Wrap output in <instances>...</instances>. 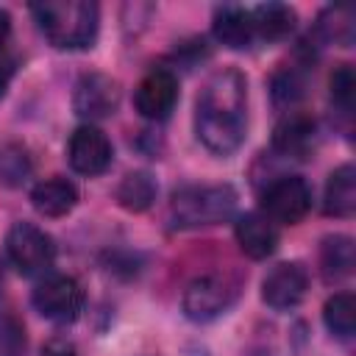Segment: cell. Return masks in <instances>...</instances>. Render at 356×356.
Wrapping results in <instances>:
<instances>
[{
	"mask_svg": "<svg viewBox=\"0 0 356 356\" xmlns=\"http://www.w3.org/2000/svg\"><path fill=\"white\" fill-rule=\"evenodd\" d=\"M248 131V81L228 67L214 72L200 89L195 108V134L214 156H231L242 147Z\"/></svg>",
	"mask_w": 356,
	"mask_h": 356,
	"instance_id": "cell-1",
	"label": "cell"
},
{
	"mask_svg": "<svg viewBox=\"0 0 356 356\" xmlns=\"http://www.w3.org/2000/svg\"><path fill=\"white\" fill-rule=\"evenodd\" d=\"M31 14L44 39L58 50H83L97 39L100 8L86 0H58L31 6Z\"/></svg>",
	"mask_w": 356,
	"mask_h": 356,
	"instance_id": "cell-2",
	"label": "cell"
},
{
	"mask_svg": "<svg viewBox=\"0 0 356 356\" xmlns=\"http://www.w3.org/2000/svg\"><path fill=\"white\" fill-rule=\"evenodd\" d=\"M236 211V192L228 184L181 186L172 192L170 217L175 228H200L231 220Z\"/></svg>",
	"mask_w": 356,
	"mask_h": 356,
	"instance_id": "cell-3",
	"label": "cell"
},
{
	"mask_svg": "<svg viewBox=\"0 0 356 356\" xmlns=\"http://www.w3.org/2000/svg\"><path fill=\"white\" fill-rule=\"evenodd\" d=\"M6 259L19 275H47L56 261V245L33 222H14L6 234Z\"/></svg>",
	"mask_w": 356,
	"mask_h": 356,
	"instance_id": "cell-4",
	"label": "cell"
},
{
	"mask_svg": "<svg viewBox=\"0 0 356 356\" xmlns=\"http://www.w3.org/2000/svg\"><path fill=\"white\" fill-rule=\"evenodd\" d=\"M31 303L33 309L50 320V323H72L78 320L81 309H83V289L72 275L64 273H47L39 278V284L31 292Z\"/></svg>",
	"mask_w": 356,
	"mask_h": 356,
	"instance_id": "cell-5",
	"label": "cell"
},
{
	"mask_svg": "<svg viewBox=\"0 0 356 356\" xmlns=\"http://www.w3.org/2000/svg\"><path fill=\"white\" fill-rule=\"evenodd\" d=\"M312 209V186L300 175H281L261 192V214L270 222L295 225Z\"/></svg>",
	"mask_w": 356,
	"mask_h": 356,
	"instance_id": "cell-6",
	"label": "cell"
},
{
	"mask_svg": "<svg viewBox=\"0 0 356 356\" xmlns=\"http://www.w3.org/2000/svg\"><path fill=\"white\" fill-rule=\"evenodd\" d=\"M234 300H236V284L225 275L206 273L189 281L181 298V309L192 323H209L220 317L225 309H231Z\"/></svg>",
	"mask_w": 356,
	"mask_h": 356,
	"instance_id": "cell-7",
	"label": "cell"
},
{
	"mask_svg": "<svg viewBox=\"0 0 356 356\" xmlns=\"http://www.w3.org/2000/svg\"><path fill=\"white\" fill-rule=\"evenodd\" d=\"M111 156H114V150H111L108 136L92 122L78 125L67 142V161L78 175L92 178V175L106 172L111 164Z\"/></svg>",
	"mask_w": 356,
	"mask_h": 356,
	"instance_id": "cell-8",
	"label": "cell"
},
{
	"mask_svg": "<svg viewBox=\"0 0 356 356\" xmlns=\"http://www.w3.org/2000/svg\"><path fill=\"white\" fill-rule=\"evenodd\" d=\"M178 103V78L167 67H153L134 92V106L145 120H164Z\"/></svg>",
	"mask_w": 356,
	"mask_h": 356,
	"instance_id": "cell-9",
	"label": "cell"
},
{
	"mask_svg": "<svg viewBox=\"0 0 356 356\" xmlns=\"http://www.w3.org/2000/svg\"><path fill=\"white\" fill-rule=\"evenodd\" d=\"M120 106V83L103 72H86L75 83L72 108L83 120H103L111 117Z\"/></svg>",
	"mask_w": 356,
	"mask_h": 356,
	"instance_id": "cell-10",
	"label": "cell"
},
{
	"mask_svg": "<svg viewBox=\"0 0 356 356\" xmlns=\"http://www.w3.org/2000/svg\"><path fill=\"white\" fill-rule=\"evenodd\" d=\"M306 289H309V270L300 261H281L264 275L261 300L270 309L284 312V309H295L306 298Z\"/></svg>",
	"mask_w": 356,
	"mask_h": 356,
	"instance_id": "cell-11",
	"label": "cell"
},
{
	"mask_svg": "<svg viewBox=\"0 0 356 356\" xmlns=\"http://www.w3.org/2000/svg\"><path fill=\"white\" fill-rule=\"evenodd\" d=\"M314 142H317V122L312 114L300 108H289L273 131V150L281 153L284 159H309Z\"/></svg>",
	"mask_w": 356,
	"mask_h": 356,
	"instance_id": "cell-12",
	"label": "cell"
},
{
	"mask_svg": "<svg viewBox=\"0 0 356 356\" xmlns=\"http://www.w3.org/2000/svg\"><path fill=\"white\" fill-rule=\"evenodd\" d=\"M236 245L250 259H267L278 248V231L261 211H248L234 225Z\"/></svg>",
	"mask_w": 356,
	"mask_h": 356,
	"instance_id": "cell-13",
	"label": "cell"
},
{
	"mask_svg": "<svg viewBox=\"0 0 356 356\" xmlns=\"http://www.w3.org/2000/svg\"><path fill=\"white\" fill-rule=\"evenodd\" d=\"M214 39L231 50H242L250 47V42L256 39L253 33V19H250V8L242 6H220L214 11V22H211Z\"/></svg>",
	"mask_w": 356,
	"mask_h": 356,
	"instance_id": "cell-14",
	"label": "cell"
},
{
	"mask_svg": "<svg viewBox=\"0 0 356 356\" xmlns=\"http://www.w3.org/2000/svg\"><path fill=\"white\" fill-rule=\"evenodd\" d=\"M31 203L39 214L44 217H64L75 209L78 203V189L72 181L61 178V175H53V178H44L39 181L33 189H31Z\"/></svg>",
	"mask_w": 356,
	"mask_h": 356,
	"instance_id": "cell-15",
	"label": "cell"
},
{
	"mask_svg": "<svg viewBox=\"0 0 356 356\" xmlns=\"http://www.w3.org/2000/svg\"><path fill=\"white\" fill-rule=\"evenodd\" d=\"M353 209H356V172L350 164H342L325 181L323 211L331 217H350Z\"/></svg>",
	"mask_w": 356,
	"mask_h": 356,
	"instance_id": "cell-16",
	"label": "cell"
},
{
	"mask_svg": "<svg viewBox=\"0 0 356 356\" xmlns=\"http://www.w3.org/2000/svg\"><path fill=\"white\" fill-rule=\"evenodd\" d=\"M250 19H253L256 39L278 42V39H286L295 31L298 14H295V8L284 6V3H264V6L250 8Z\"/></svg>",
	"mask_w": 356,
	"mask_h": 356,
	"instance_id": "cell-17",
	"label": "cell"
},
{
	"mask_svg": "<svg viewBox=\"0 0 356 356\" xmlns=\"http://www.w3.org/2000/svg\"><path fill=\"white\" fill-rule=\"evenodd\" d=\"M320 270L325 281H342L353 270V239L345 234H334L323 239L320 248Z\"/></svg>",
	"mask_w": 356,
	"mask_h": 356,
	"instance_id": "cell-18",
	"label": "cell"
},
{
	"mask_svg": "<svg viewBox=\"0 0 356 356\" xmlns=\"http://www.w3.org/2000/svg\"><path fill=\"white\" fill-rule=\"evenodd\" d=\"M156 192H159V186H156L153 175L145 172V170H136V172H128L120 181V186H117V203L122 209H128V211H145V209L153 206Z\"/></svg>",
	"mask_w": 356,
	"mask_h": 356,
	"instance_id": "cell-19",
	"label": "cell"
},
{
	"mask_svg": "<svg viewBox=\"0 0 356 356\" xmlns=\"http://www.w3.org/2000/svg\"><path fill=\"white\" fill-rule=\"evenodd\" d=\"M323 320L325 328L337 337V339H350L356 331V300L350 292H337L325 300L323 306Z\"/></svg>",
	"mask_w": 356,
	"mask_h": 356,
	"instance_id": "cell-20",
	"label": "cell"
},
{
	"mask_svg": "<svg viewBox=\"0 0 356 356\" xmlns=\"http://www.w3.org/2000/svg\"><path fill=\"white\" fill-rule=\"evenodd\" d=\"M31 175V159L22 145L6 142L0 145V184L6 186H19Z\"/></svg>",
	"mask_w": 356,
	"mask_h": 356,
	"instance_id": "cell-21",
	"label": "cell"
},
{
	"mask_svg": "<svg viewBox=\"0 0 356 356\" xmlns=\"http://www.w3.org/2000/svg\"><path fill=\"white\" fill-rule=\"evenodd\" d=\"M317 33L323 42H353V14L348 8H328L317 19Z\"/></svg>",
	"mask_w": 356,
	"mask_h": 356,
	"instance_id": "cell-22",
	"label": "cell"
},
{
	"mask_svg": "<svg viewBox=\"0 0 356 356\" xmlns=\"http://www.w3.org/2000/svg\"><path fill=\"white\" fill-rule=\"evenodd\" d=\"M328 89H331V103H334L345 117H350V111H353V97H356V75H353V67H350V64H339V67L331 72Z\"/></svg>",
	"mask_w": 356,
	"mask_h": 356,
	"instance_id": "cell-23",
	"label": "cell"
},
{
	"mask_svg": "<svg viewBox=\"0 0 356 356\" xmlns=\"http://www.w3.org/2000/svg\"><path fill=\"white\" fill-rule=\"evenodd\" d=\"M25 325L11 312H0V356H25Z\"/></svg>",
	"mask_w": 356,
	"mask_h": 356,
	"instance_id": "cell-24",
	"label": "cell"
},
{
	"mask_svg": "<svg viewBox=\"0 0 356 356\" xmlns=\"http://www.w3.org/2000/svg\"><path fill=\"white\" fill-rule=\"evenodd\" d=\"M303 86H306L303 72H300L298 67H284V70H278L275 78H273V97H275V103L292 106V103L303 95Z\"/></svg>",
	"mask_w": 356,
	"mask_h": 356,
	"instance_id": "cell-25",
	"label": "cell"
},
{
	"mask_svg": "<svg viewBox=\"0 0 356 356\" xmlns=\"http://www.w3.org/2000/svg\"><path fill=\"white\" fill-rule=\"evenodd\" d=\"M42 356H78V353H75V348L67 339H50L42 348Z\"/></svg>",
	"mask_w": 356,
	"mask_h": 356,
	"instance_id": "cell-26",
	"label": "cell"
},
{
	"mask_svg": "<svg viewBox=\"0 0 356 356\" xmlns=\"http://www.w3.org/2000/svg\"><path fill=\"white\" fill-rule=\"evenodd\" d=\"M8 33H11V17H8V11H3V8H0V47L6 44Z\"/></svg>",
	"mask_w": 356,
	"mask_h": 356,
	"instance_id": "cell-27",
	"label": "cell"
},
{
	"mask_svg": "<svg viewBox=\"0 0 356 356\" xmlns=\"http://www.w3.org/2000/svg\"><path fill=\"white\" fill-rule=\"evenodd\" d=\"M3 278H6V270H3V259H0V289H3Z\"/></svg>",
	"mask_w": 356,
	"mask_h": 356,
	"instance_id": "cell-28",
	"label": "cell"
}]
</instances>
